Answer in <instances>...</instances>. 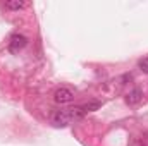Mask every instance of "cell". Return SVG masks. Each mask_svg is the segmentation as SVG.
Here are the masks:
<instances>
[{
	"label": "cell",
	"instance_id": "cell-1",
	"mask_svg": "<svg viewBox=\"0 0 148 146\" xmlns=\"http://www.w3.org/2000/svg\"><path fill=\"white\" fill-rule=\"evenodd\" d=\"M84 110L79 107H73V108H66V110H57L52 117H50V122L53 127H67L69 124H73L76 120H81L84 117Z\"/></svg>",
	"mask_w": 148,
	"mask_h": 146
},
{
	"label": "cell",
	"instance_id": "cell-2",
	"mask_svg": "<svg viewBox=\"0 0 148 146\" xmlns=\"http://www.w3.org/2000/svg\"><path fill=\"white\" fill-rule=\"evenodd\" d=\"M53 100H55V103H59V105H67V103H71L74 100V91L71 88L62 86V88H59V89L53 93Z\"/></svg>",
	"mask_w": 148,
	"mask_h": 146
},
{
	"label": "cell",
	"instance_id": "cell-3",
	"mask_svg": "<svg viewBox=\"0 0 148 146\" xmlns=\"http://www.w3.org/2000/svg\"><path fill=\"white\" fill-rule=\"evenodd\" d=\"M26 45H28V38L24 35H21V33H16L9 40V52L10 53H19V50H23Z\"/></svg>",
	"mask_w": 148,
	"mask_h": 146
},
{
	"label": "cell",
	"instance_id": "cell-4",
	"mask_svg": "<svg viewBox=\"0 0 148 146\" xmlns=\"http://www.w3.org/2000/svg\"><path fill=\"white\" fill-rule=\"evenodd\" d=\"M143 100V91L140 88H133L127 95H126V103L127 105H138Z\"/></svg>",
	"mask_w": 148,
	"mask_h": 146
},
{
	"label": "cell",
	"instance_id": "cell-5",
	"mask_svg": "<svg viewBox=\"0 0 148 146\" xmlns=\"http://www.w3.org/2000/svg\"><path fill=\"white\" fill-rule=\"evenodd\" d=\"M100 107H102V102H98V100H91V102L81 105V108L84 110V113H88V112H95V110H98Z\"/></svg>",
	"mask_w": 148,
	"mask_h": 146
},
{
	"label": "cell",
	"instance_id": "cell-6",
	"mask_svg": "<svg viewBox=\"0 0 148 146\" xmlns=\"http://www.w3.org/2000/svg\"><path fill=\"white\" fill-rule=\"evenodd\" d=\"M23 7H26L24 2H5V9H9V10H19Z\"/></svg>",
	"mask_w": 148,
	"mask_h": 146
},
{
	"label": "cell",
	"instance_id": "cell-7",
	"mask_svg": "<svg viewBox=\"0 0 148 146\" xmlns=\"http://www.w3.org/2000/svg\"><path fill=\"white\" fill-rule=\"evenodd\" d=\"M138 67H140V71H141V72L148 74V57H143V59L138 62Z\"/></svg>",
	"mask_w": 148,
	"mask_h": 146
}]
</instances>
